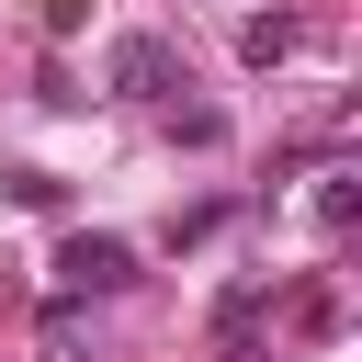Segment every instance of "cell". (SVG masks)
Returning <instances> with one entry per match:
<instances>
[{
  "label": "cell",
  "mask_w": 362,
  "mask_h": 362,
  "mask_svg": "<svg viewBox=\"0 0 362 362\" xmlns=\"http://www.w3.org/2000/svg\"><path fill=\"white\" fill-rule=\"evenodd\" d=\"M124 283H136V249H124V238H68V249H57V305L124 294Z\"/></svg>",
  "instance_id": "1"
},
{
  "label": "cell",
  "mask_w": 362,
  "mask_h": 362,
  "mask_svg": "<svg viewBox=\"0 0 362 362\" xmlns=\"http://www.w3.org/2000/svg\"><path fill=\"white\" fill-rule=\"evenodd\" d=\"M45 23H57V34H68V23H79V0H45Z\"/></svg>",
  "instance_id": "5"
},
{
  "label": "cell",
  "mask_w": 362,
  "mask_h": 362,
  "mask_svg": "<svg viewBox=\"0 0 362 362\" xmlns=\"http://www.w3.org/2000/svg\"><path fill=\"white\" fill-rule=\"evenodd\" d=\"M294 45H305V23H294V11H260V23L238 34V57H249V68H283Z\"/></svg>",
  "instance_id": "3"
},
{
  "label": "cell",
  "mask_w": 362,
  "mask_h": 362,
  "mask_svg": "<svg viewBox=\"0 0 362 362\" xmlns=\"http://www.w3.org/2000/svg\"><path fill=\"white\" fill-rule=\"evenodd\" d=\"M102 79H113L124 102H170V90H181V57H170L158 34H113V57H102Z\"/></svg>",
  "instance_id": "2"
},
{
  "label": "cell",
  "mask_w": 362,
  "mask_h": 362,
  "mask_svg": "<svg viewBox=\"0 0 362 362\" xmlns=\"http://www.w3.org/2000/svg\"><path fill=\"white\" fill-rule=\"evenodd\" d=\"M351 215H362V170H328L317 181V226H351Z\"/></svg>",
  "instance_id": "4"
}]
</instances>
